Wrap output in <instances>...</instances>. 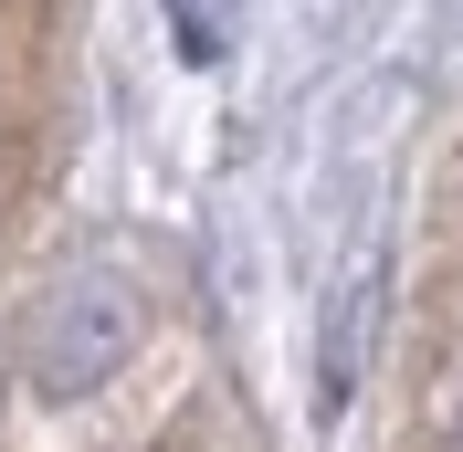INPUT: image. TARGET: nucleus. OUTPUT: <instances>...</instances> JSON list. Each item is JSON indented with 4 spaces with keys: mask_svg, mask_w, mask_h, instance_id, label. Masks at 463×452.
Instances as JSON below:
<instances>
[{
    "mask_svg": "<svg viewBox=\"0 0 463 452\" xmlns=\"http://www.w3.org/2000/svg\"><path fill=\"white\" fill-rule=\"evenodd\" d=\"M137 337H147L137 284L106 274V263H85V274H63V284L32 295V315H22V379L43 400H85V390H106L116 368L137 358Z\"/></svg>",
    "mask_w": 463,
    "mask_h": 452,
    "instance_id": "1",
    "label": "nucleus"
},
{
    "mask_svg": "<svg viewBox=\"0 0 463 452\" xmlns=\"http://www.w3.org/2000/svg\"><path fill=\"white\" fill-rule=\"evenodd\" d=\"M169 22H179V53H190V63H222V53H232L222 0H169Z\"/></svg>",
    "mask_w": 463,
    "mask_h": 452,
    "instance_id": "2",
    "label": "nucleus"
},
{
    "mask_svg": "<svg viewBox=\"0 0 463 452\" xmlns=\"http://www.w3.org/2000/svg\"><path fill=\"white\" fill-rule=\"evenodd\" d=\"M453 452H463V421H453Z\"/></svg>",
    "mask_w": 463,
    "mask_h": 452,
    "instance_id": "3",
    "label": "nucleus"
}]
</instances>
